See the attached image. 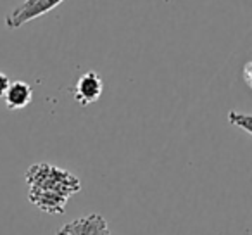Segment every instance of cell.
I'll list each match as a JSON object with an SVG mask.
<instances>
[{"instance_id": "cell-7", "label": "cell", "mask_w": 252, "mask_h": 235, "mask_svg": "<svg viewBox=\"0 0 252 235\" xmlns=\"http://www.w3.org/2000/svg\"><path fill=\"white\" fill-rule=\"evenodd\" d=\"M11 87V80L5 73L0 71V99H4L5 94H7V88Z\"/></svg>"}, {"instance_id": "cell-4", "label": "cell", "mask_w": 252, "mask_h": 235, "mask_svg": "<svg viewBox=\"0 0 252 235\" xmlns=\"http://www.w3.org/2000/svg\"><path fill=\"white\" fill-rule=\"evenodd\" d=\"M63 230L69 235H111L105 218L98 213H92L88 216L76 218L63 227Z\"/></svg>"}, {"instance_id": "cell-8", "label": "cell", "mask_w": 252, "mask_h": 235, "mask_svg": "<svg viewBox=\"0 0 252 235\" xmlns=\"http://www.w3.org/2000/svg\"><path fill=\"white\" fill-rule=\"evenodd\" d=\"M244 80H245V83L249 85V88H252V61L245 64V67H244Z\"/></svg>"}, {"instance_id": "cell-1", "label": "cell", "mask_w": 252, "mask_h": 235, "mask_svg": "<svg viewBox=\"0 0 252 235\" xmlns=\"http://www.w3.org/2000/svg\"><path fill=\"white\" fill-rule=\"evenodd\" d=\"M30 202L49 214H63L71 196L81 190V182L73 173L49 163L33 165L26 171Z\"/></svg>"}, {"instance_id": "cell-3", "label": "cell", "mask_w": 252, "mask_h": 235, "mask_svg": "<svg viewBox=\"0 0 252 235\" xmlns=\"http://www.w3.org/2000/svg\"><path fill=\"white\" fill-rule=\"evenodd\" d=\"M102 92H104L102 78L95 71H88V73L80 76V80L76 81V87H74L73 94H74V101L78 104L90 105L100 99Z\"/></svg>"}, {"instance_id": "cell-2", "label": "cell", "mask_w": 252, "mask_h": 235, "mask_svg": "<svg viewBox=\"0 0 252 235\" xmlns=\"http://www.w3.org/2000/svg\"><path fill=\"white\" fill-rule=\"evenodd\" d=\"M63 0H25L16 9H12L5 16V26L9 30H18L23 25L47 14L52 9H56Z\"/></svg>"}, {"instance_id": "cell-5", "label": "cell", "mask_w": 252, "mask_h": 235, "mask_svg": "<svg viewBox=\"0 0 252 235\" xmlns=\"http://www.w3.org/2000/svg\"><path fill=\"white\" fill-rule=\"evenodd\" d=\"M5 105L11 111H19L25 109L26 105L32 104L33 101V88L26 81H11V87L7 88V94L4 97Z\"/></svg>"}, {"instance_id": "cell-9", "label": "cell", "mask_w": 252, "mask_h": 235, "mask_svg": "<svg viewBox=\"0 0 252 235\" xmlns=\"http://www.w3.org/2000/svg\"><path fill=\"white\" fill-rule=\"evenodd\" d=\"M57 235H69V234H66V232H64V230H63V228H61V230H59V232H57Z\"/></svg>"}, {"instance_id": "cell-6", "label": "cell", "mask_w": 252, "mask_h": 235, "mask_svg": "<svg viewBox=\"0 0 252 235\" xmlns=\"http://www.w3.org/2000/svg\"><path fill=\"white\" fill-rule=\"evenodd\" d=\"M228 121L233 127L240 128V130L247 132L249 135H252V114L240 111H230L228 112Z\"/></svg>"}]
</instances>
